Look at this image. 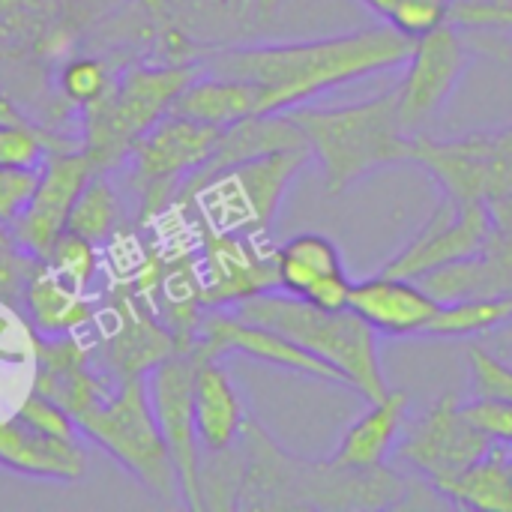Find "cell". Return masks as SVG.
I'll return each mask as SVG.
<instances>
[{
    "label": "cell",
    "instance_id": "1",
    "mask_svg": "<svg viewBox=\"0 0 512 512\" xmlns=\"http://www.w3.org/2000/svg\"><path fill=\"white\" fill-rule=\"evenodd\" d=\"M216 468L201 465V492H219L210 507L243 510H345V507H390L408 492V483L384 468L354 471L333 462H303L288 456L255 420L234 447L213 453Z\"/></svg>",
    "mask_w": 512,
    "mask_h": 512
},
{
    "label": "cell",
    "instance_id": "2",
    "mask_svg": "<svg viewBox=\"0 0 512 512\" xmlns=\"http://www.w3.org/2000/svg\"><path fill=\"white\" fill-rule=\"evenodd\" d=\"M411 48L414 39L384 24L306 42L204 48L198 66L210 75L252 81L261 93V114H279L309 105L327 90L399 69Z\"/></svg>",
    "mask_w": 512,
    "mask_h": 512
},
{
    "label": "cell",
    "instance_id": "3",
    "mask_svg": "<svg viewBox=\"0 0 512 512\" xmlns=\"http://www.w3.org/2000/svg\"><path fill=\"white\" fill-rule=\"evenodd\" d=\"M285 114L300 126L312 156L321 162L327 198H339L384 165L408 162L411 132L402 123L396 87L354 105H300Z\"/></svg>",
    "mask_w": 512,
    "mask_h": 512
},
{
    "label": "cell",
    "instance_id": "4",
    "mask_svg": "<svg viewBox=\"0 0 512 512\" xmlns=\"http://www.w3.org/2000/svg\"><path fill=\"white\" fill-rule=\"evenodd\" d=\"M237 315L285 333L300 348L330 363L366 402L387 396L390 387L381 369L378 330H372L357 312H324L306 303L303 297L285 291H264L240 303Z\"/></svg>",
    "mask_w": 512,
    "mask_h": 512
},
{
    "label": "cell",
    "instance_id": "5",
    "mask_svg": "<svg viewBox=\"0 0 512 512\" xmlns=\"http://www.w3.org/2000/svg\"><path fill=\"white\" fill-rule=\"evenodd\" d=\"M201 75L198 63L132 66L84 111L81 150L96 171H111L129 159L135 144L171 111L189 81Z\"/></svg>",
    "mask_w": 512,
    "mask_h": 512
},
{
    "label": "cell",
    "instance_id": "6",
    "mask_svg": "<svg viewBox=\"0 0 512 512\" xmlns=\"http://www.w3.org/2000/svg\"><path fill=\"white\" fill-rule=\"evenodd\" d=\"M312 150H273L264 156L243 159L237 165L213 174L201 189L189 198L198 201L201 219L219 231H234L246 237H267L282 198L294 177L306 168Z\"/></svg>",
    "mask_w": 512,
    "mask_h": 512
},
{
    "label": "cell",
    "instance_id": "7",
    "mask_svg": "<svg viewBox=\"0 0 512 512\" xmlns=\"http://www.w3.org/2000/svg\"><path fill=\"white\" fill-rule=\"evenodd\" d=\"M75 426L129 474H135L150 492L165 495L177 483L144 378L117 381L108 396L75 417Z\"/></svg>",
    "mask_w": 512,
    "mask_h": 512
},
{
    "label": "cell",
    "instance_id": "8",
    "mask_svg": "<svg viewBox=\"0 0 512 512\" xmlns=\"http://www.w3.org/2000/svg\"><path fill=\"white\" fill-rule=\"evenodd\" d=\"M408 162L423 165L441 186V195L459 204L512 198V126L447 141L411 135Z\"/></svg>",
    "mask_w": 512,
    "mask_h": 512
},
{
    "label": "cell",
    "instance_id": "9",
    "mask_svg": "<svg viewBox=\"0 0 512 512\" xmlns=\"http://www.w3.org/2000/svg\"><path fill=\"white\" fill-rule=\"evenodd\" d=\"M222 126H207L180 114H165L129 153L132 180L138 189V225L162 216L180 186L210 159Z\"/></svg>",
    "mask_w": 512,
    "mask_h": 512
},
{
    "label": "cell",
    "instance_id": "10",
    "mask_svg": "<svg viewBox=\"0 0 512 512\" xmlns=\"http://www.w3.org/2000/svg\"><path fill=\"white\" fill-rule=\"evenodd\" d=\"M195 369L198 354L174 351L162 363L150 369L147 378V396L159 423V432L165 438L180 495L189 510H204L201 495V444L195 432Z\"/></svg>",
    "mask_w": 512,
    "mask_h": 512
},
{
    "label": "cell",
    "instance_id": "11",
    "mask_svg": "<svg viewBox=\"0 0 512 512\" xmlns=\"http://www.w3.org/2000/svg\"><path fill=\"white\" fill-rule=\"evenodd\" d=\"M492 447L495 444L465 420L459 396L447 390L411 426L408 438L396 444L393 456L402 465L420 471L441 492L474 462H480Z\"/></svg>",
    "mask_w": 512,
    "mask_h": 512
},
{
    "label": "cell",
    "instance_id": "12",
    "mask_svg": "<svg viewBox=\"0 0 512 512\" xmlns=\"http://www.w3.org/2000/svg\"><path fill=\"white\" fill-rule=\"evenodd\" d=\"M174 351H180L174 333L159 321L153 306L138 297L126 279H120L102 315V342L93 348V357L105 366L102 372L117 381L144 378Z\"/></svg>",
    "mask_w": 512,
    "mask_h": 512
},
{
    "label": "cell",
    "instance_id": "13",
    "mask_svg": "<svg viewBox=\"0 0 512 512\" xmlns=\"http://www.w3.org/2000/svg\"><path fill=\"white\" fill-rule=\"evenodd\" d=\"M96 174V165L81 147L54 150L45 156L39 168V183L27 201V207L18 213V219L9 225L15 243L33 255L36 261H48L57 237L66 231L69 213L87 180Z\"/></svg>",
    "mask_w": 512,
    "mask_h": 512
},
{
    "label": "cell",
    "instance_id": "14",
    "mask_svg": "<svg viewBox=\"0 0 512 512\" xmlns=\"http://www.w3.org/2000/svg\"><path fill=\"white\" fill-rule=\"evenodd\" d=\"M468 48L453 24H441L420 39L405 60V75L396 84L399 114L411 135H417L453 96L459 78L468 69Z\"/></svg>",
    "mask_w": 512,
    "mask_h": 512
},
{
    "label": "cell",
    "instance_id": "15",
    "mask_svg": "<svg viewBox=\"0 0 512 512\" xmlns=\"http://www.w3.org/2000/svg\"><path fill=\"white\" fill-rule=\"evenodd\" d=\"M201 225V300L207 306H240L264 291H279L273 249L264 237H246L219 231L210 222Z\"/></svg>",
    "mask_w": 512,
    "mask_h": 512
},
{
    "label": "cell",
    "instance_id": "16",
    "mask_svg": "<svg viewBox=\"0 0 512 512\" xmlns=\"http://www.w3.org/2000/svg\"><path fill=\"white\" fill-rule=\"evenodd\" d=\"M489 231H492L489 204L480 201L459 204L450 195H441L435 213L420 228V234L381 273L423 279L438 267L480 255L489 240Z\"/></svg>",
    "mask_w": 512,
    "mask_h": 512
},
{
    "label": "cell",
    "instance_id": "17",
    "mask_svg": "<svg viewBox=\"0 0 512 512\" xmlns=\"http://www.w3.org/2000/svg\"><path fill=\"white\" fill-rule=\"evenodd\" d=\"M192 351L198 357H216V360L225 357V354H246V357H252L258 363H267L273 369H282V372H294V375H306V378H315V381L348 387L342 372H336L330 363L318 360L315 354L300 348L285 333H279L273 327H264V324H255V321H246L240 315L201 318Z\"/></svg>",
    "mask_w": 512,
    "mask_h": 512
},
{
    "label": "cell",
    "instance_id": "18",
    "mask_svg": "<svg viewBox=\"0 0 512 512\" xmlns=\"http://www.w3.org/2000/svg\"><path fill=\"white\" fill-rule=\"evenodd\" d=\"M30 348L36 360L33 390L57 402L72 420L111 393L105 387V375L93 372V348L84 345L75 333L66 336L30 333Z\"/></svg>",
    "mask_w": 512,
    "mask_h": 512
},
{
    "label": "cell",
    "instance_id": "19",
    "mask_svg": "<svg viewBox=\"0 0 512 512\" xmlns=\"http://www.w3.org/2000/svg\"><path fill=\"white\" fill-rule=\"evenodd\" d=\"M348 306L381 336H423L438 315L441 300H435L417 279L378 273L351 285Z\"/></svg>",
    "mask_w": 512,
    "mask_h": 512
},
{
    "label": "cell",
    "instance_id": "20",
    "mask_svg": "<svg viewBox=\"0 0 512 512\" xmlns=\"http://www.w3.org/2000/svg\"><path fill=\"white\" fill-rule=\"evenodd\" d=\"M0 468L36 477V480H81L87 471L84 450L78 441H60L42 435L15 417L0 414Z\"/></svg>",
    "mask_w": 512,
    "mask_h": 512
},
{
    "label": "cell",
    "instance_id": "21",
    "mask_svg": "<svg viewBox=\"0 0 512 512\" xmlns=\"http://www.w3.org/2000/svg\"><path fill=\"white\" fill-rule=\"evenodd\" d=\"M408 408H411V396L405 390H387V396L369 402V411L348 426L330 462L354 471L384 468L399 444L402 426L408 420Z\"/></svg>",
    "mask_w": 512,
    "mask_h": 512
},
{
    "label": "cell",
    "instance_id": "22",
    "mask_svg": "<svg viewBox=\"0 0 512 512\" xmlns=\"http://www.w3.org/2000/svg\"><path fill=\"white\" fill-rule=\"evenodd\" d=\"M246 426L243 399L216 357H198L195 369V432L207 453H222L237 444Z\"/></svg>",
    "mask_w": 512,
    "mask_h": 512
},
{
    "label": "cell",
    "instance_id": "23",
    "mask_svg": "<svg viewBox=\"0 0 512 512\" xmlns=\"http://www.w3.org/2000/svg\"><path fill=\"white\" fill-rule=\"evenodd\" d=\"M168 114H180L207 126H228L243 117L261 114V93L252 81L201 72L174 99Z\"/></svg>",
    "mask_w": 512,
    "mask_h": 512
},
{
    "label": "cell",
    "instance_id": "24",
    "mask_svg": "<svg viewBox=\"0 0 512 512\" xmlns=\"http://www.w3.org/2000/svg\"><path fill=\"white\" fill-rule=\"evenodd\" d=\"M24 306H27L33 327L42 336L78 333L90 321H96V312H99L96 300H90L87 291H78L45 264L30 276L24 288Z\"/></svg>",
    "mask_w": 512,
    "mask_h": 512
},
{
    "label": "cell",
    "instance_id": "25",
    "mask_svg": "<svg viewBox=\"0 0 512 512\" xmlns=\"http://www.w3.org/2000/svg\"><path fill=\"white\" fill-rule=\"evenodd\" d=\"M510 447L495 444L480 462L459 474L441 495L462 510L512 512V468Z\"/></svg>",
    "mask_w": 512,
    "mask_h": 512
},
{
    "label": "cell",
    "instance_id": "26",
    "mask_svg": "<svg viewBox=\"0 0 512 512\" xmlns=\"http://www.w3.org/2000/svg\"><path fill=\"white\" fill-rule=\"evenodd\" d=\"M276 285L285 294L303 297L321 276L345 270L339 246L324 234H297L273 249Z\"/></svg>",
    "mask_w": 512,
    "mask_h": 512
},
{
    "label": "cell",
    "instance_id": "27",
    "mask_svg": "<svg viewBox=\"0 0 512 512\" xmlns=\"http://www.w3.org/2000/svg\"><path fill=\"white\" fill-rule=\"evenodd\" d=\"M512 321V297L495 294V297H465L453 303H441L438 315L429 321L423 336L432 339H468L477 333L498 330Z\"/></svg>",
    "mask_w": 512,
    "mask_h": 512
},
{
    "label": "cell",
    "instance_id": "28",
    "mask_svg": "<svg viewBox=\"0 0 512 512\" xmlns=\"http://www.w3.org/2000/svg\"><path fill=\"white\" fill-rule=\"evenodd\" d=\"M66 231L105 246L117 237L120 231V195L111 186V180L105 177V171H96L87 186L81 189V195L72 204Z\"/></svg>",
    "mask_w": 512,
    "mask_h": 512
},
{
    "label": "cell",
    "instance_id": "29",
    "mask_svg": "<svg viewBox=\"0 0 512 512\" xmlns=\"http://www.w3.org/2000/svg\"><path fill=\"white\" fill-rule=\"evenodd\" d=\"M81 147L60 132L39 129L27 120L0 123V165L3 168H42L45 156L54 150Z\"/></svg>",
    "mask_w": 512,
    "mask_h": 512
},
{
    "label": "cell",
    "instance_id": "30",
    "mask_svg": "<svg viewBox=\"0 0 512 512\" xmlns=\"http://www.w3.org/2000/svg\"><path fill=\"white\" fill-rule=\"evenodd\" d=\"M369 6L384 24L399 30L408 39H420L423 33L447 24V0H360Z\"/></svg>",
    "mask_w": 512,
    "mask_h": 512
},
{
    "label": "cell",
    "instance_id": "31",
    "mask_svg": "<svg viewBox=\"0 0 512 512\" xmlns=\"http://www.w3.org/2000/svg\"><path fill=\"white\" fill-rule=\"evenodd\" d=\"M45 267L54 270L69 285H75L78 291H90V285L99 273V246L72 231H63L57 237Z\"/></svg>",
    "mask_w": 512,
    "mask_h": 512
},
{
    "label": "cell",
    "instance_id": "32",
    "mask_svg": "<svg viewBox=\"0 0 512 512\" xmlns=\"http://www.w3.org/2000/svg\"><path fill=\"white\" fill-rule=\"evenodd\" d=\"M57 87H60L66 102L87 108L90 102H96L111 87V75L99 57H69L60 66Z\"/></svg>",
    "mask_w": 512,
    "mask_h": 512
},
{
    "label": "cell",
    "instance_id": "33",
    "mask_svg": "<svg viewBox=\"0 0 512 512\" xmlns=\"http://www.w3.org/2000/svg\"><path fill=\"white\" fill-rule=\"evenodd\" d=\"M468 366H471V393H474V399L512 402L510 363H504L492 351L474 345V348H468Z\"/></svg>",
    "mask_w": 512,
    "mask_h": 512
},
{
    "label": "cell",
    "instance_id": "34",
    "mask_svg": "<svg viewBox=\"0 0 512 512\" xmlns=\"http://www.w3.org/2000/svg\"><path fill=\"white\" fill-rule=\"evenodd\" d=\"M42 267V261H36L33 255H27L12 231L6 234L0 225V303L12 306L18 300H24V288L30 282V276Z\"/></svg>",
    "mask_w": 512,
    "mask_h": 512
},
{
    "label": "cell",
    "instance_id": "35",
    "mask_svg": "<svg viewBox=\"0 0 512 512\" xmlns=\"http://www.w3.org/2000/svg\"><path fill=\"white\" fill-rule=\"evenodd\" d=\"M12 417H15L18 423H24V426L36 429V432H42V435L60 438V441H75V435H78L75 420H72L57 402L39 396L36 390H30V393L18 402V408L12 411Z\"/></svg>",
    "mask_w": 512,
    "mask_h": 512
},
{
    "label": "cell",
    "instance_id": "36",
    "mask_svg": "<svg viewBox=\"0 0 512 512\" xmlns=\"http://www.w3.org/2000/svg\"><path fill=\"white\" fill-rule=\"evenodd\" d=\"M456 30H512V0H447Z\"/></svg>",
    "mask_w": 512,
    "mask_h": 512
},
{
    "label": "cell",
    "instance_id": "37",
    "mask_svg": "<svg viewBox=\"0 0 512 512\" xmlns=\"http://www.w3.org/2000/svg\"><path fill=\"white\" fill-rule=\"evenodd\" d=\"M465 420L483 432L492 444L512 450V402H495V399H468L462 405Z\"/></svg>",
    "mask_w": 512,
    "mask_h": 512
},
{
    "label": "cell",
    "instance_id": "38",
    "mask_svg": "<svg viewBox=\"0 0 512 512\" xmlns=\"http://www.w3.org/2000/svg\"><path fill=\"white\" fill-rule=\"evenodd\" d=\"M39 183V168H3L0 165V225L9 228L27 207Z\"/></svg>",
    "mask_w": 512,
    "mask_h": 512
},
{
    "label": "cell",
    "instance_id": "39",
    "mask_svg": "<svg viewBox=\"0 0 512 512\" xmlns=\"http://www.w3.org/2000/svg\"><path fill=\"white\" fill-rule=\"evenodd\" d=\"M351 279H348V273L345 270H336V273H327V276H321L306 294H303V300L306 303H312L315 309H324V312H345V309H351L348 303H351Z\"/></svg>",
    "mask_w": 512,
    "mask_h": 512
},
{
    "label": "cell",
    "instance_id": "40",
    "mask_svg": "<svg viewBox=\"0 0 512 512\" xmlns=\"http://www.w3.org/2000/svg\"><path fill=\"white\" fill-rule=\"evenodd\" d=\"M9 120H24V114H21L18 105L0 90V123H9Z\"/></svg>",
    "mask_w": 512,
    "mask_h": 512
},
{
    "label": "cell",
    "instance_id": "41",
    "mask_svg": "<svg viewBox=\"0 0 512 512\" xmlns=\"http://www.w3.org/2000/svg\"><path fill=\"white\" fill-rule=\"evenodd\" d=\"M141 6L147 9V15L150 18H168V6H165V0H141Z\"/></svg>",
    "mask_w": 512,
    "mask_h": 512
},
{
    "label": "cell",
    "instance_id": "42",
    "mask_svg": "<svg viewBox=\"0 0 512 512\" xmlns=\"http://www.w3.org/2000/svg\"><path fill=\"white\" fill-rule=\"evenodd\" d=\"M510 468H512V453H510Z\"/></svg>",
    "mask_w": 512,
    "mask_h": 512
}]
</instances>
